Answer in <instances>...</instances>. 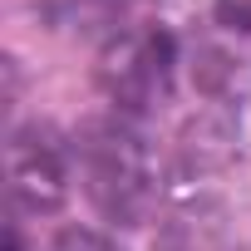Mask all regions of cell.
<instances>
[{
	"mask_svg": "<svg viewBox=\"0 0 251 251\" xmlns=\"http://www.w3.org/2000/svg\"><path fill=\"white\" fill-rule=\"evenodd\" d=\"M99 89L113 108L143 113L173 89V40L163 30H128L99 54Z\"/></svg>",
	"mask_w": 251,
	"mask_h": 251,
	"instance_id": "obj_2",
	"label": "cell"
},
{
	"mask_svg": "<svg viewBox=\"0 0 251 251\" xmlns=\"http://www.w3.org/2000/svg\"><path fill=\"white\" fill-rule=\"evenodd\" d=\"M50 251H118L113 241H103L99 231H79V226H69V231H59L54 236V246Z\"/></svg>",
	"mask_w": 251,
	"mask_h": 251,
	"instance_id": "obj_4",
	"label": "cell"
},
{
	"mask_svg": "<svg viewBox=\"0 0 251 251\" xmlns=\"http://www.w3.org/2000/svg\"><path fill=\"white\" fill-rule=\"evenodd\" d=\"M5 163H10V197H15V207H25V212L59 207L69 173H64L59 143L45 128H20L10 138V158Z\"/></svg>",
	"mask_w": 251,
	"mask_h": 251,
	"instance_id": "obj_3",
	"label": "cell"
},
{
	"mask_svg": "<svg viewBox=\"0 0 251 251\" xmlns=\"http://www.w3.org/2000/svg\"><path fill=\"white\" fill-rule=\"evenodd\" d=\"M79 173H84L89 202L108 222H123V226H138L158 197L148 143L118 118L89 123L79 133Z\"/></svg>",
	"mask_w": 251,
	"mask_h": 251,
	"instance_id": "obj_1",
	"label": "cell"
},
{
	"mask_svg": "<svg viewBox=\"0 0 251 251\" xmlns=\"http://www.w3.org/2000/svg\"><path fill=\"white\" fill-rule=\"evenodd\" d=\"M5 251H20V241H15V236H10V246H5Z\"/></svg>",
	"mask_w": 251,
	"mask_h": 251,
	"instance_id": "obj_6",
	"label": "cell"
},
{
	"mask_svg": "<svg viewBox=\"0 0 251 251\" xmlns=\"http://www.w3.org/2000/svg\"><path fill=\"white\" fill-rule=\"evenodd\" d=\"M217 15L231 30H251V0H217Z\"/></svg>",
	"mask_w": 251,
	"mask_h": 251,
	"instance_id": "obj_5",
	"label": "cell"
}]
</instances>
